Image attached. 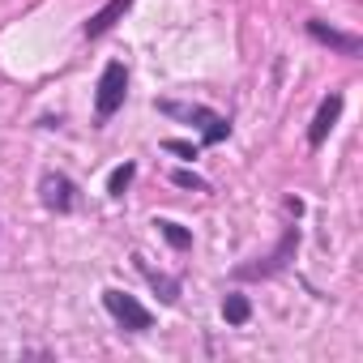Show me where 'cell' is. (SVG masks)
<instances>
[{
    "instance_id": "52a82bcc",
    "label": "cell",
    "mask_w": 363,
    "mask_h": 363,
    "mask_svg": "<svg viewBox=\"0 0 363 363\" xmlns=\"http://www.w3.org/2000/svg\"><path fill=\"white\" fill-rule=\"evenodd\" d=\"M308 35L316 39V43H325V48H333L337 56H359L363 52V39L359 35H346V30H333V26H325V22H308Z\"/></svg>"
},
{
    "instance_id": "277c9868",
    "label": "cell",
    "mask_w": 363,
    "mask_h": 363,
    "mask_svg": "<svg viewBox=\"0 0 363 363\" xmlns=\"http://www.w3.org/2000/svg\"><path fill=\"white\" fill-rule=\"evenodd\" d=\"M295 248H299V227H286V231H282V240H278V248H274L265 261H257V265H240V269H235V278H274V274H282V269L291 265Z\"/></svg>"
},
{
    "instance_id": "9c48e42d",
    "label": "cell",
    "mask_w": 363,
    "mask_h": 363,
    "mask_svg": "<svg viewBox=\"0 0 363 363\" xmlns=\"http://www.w3.org/2000/svg\"><path fill=\"white\" fill-rule=\"evenodd\" d=\"M133 265H137V274H141V278H145V282L158 291V299H162V303H179V278H167V274L150 269L141 257H133Z\"/></svg>"
},
{
    "instance_id": "5bb4252c",
    "label": "cell",
    "mask_w": 363,
    "mask_h": 363,
    "mask_svg": "<svg viewBox=\"0 0 363 363\" xmlns=\"http://www.w3.org/2000/svg\"><path fill=\"white\" fill-rule=\"evenodd\" d=\"M162 150H167V154H179V158H197V154H201V145H193V141H175V137H167Z\"/></svg>"
},
{
    "instance_id": "9a60e30c",
    "label": "cell",
    "mask_w": 363,
    "mask_h": 363,
    "mask_svg": "<svg viewBox=\"0 0 363 363\" xmlns=\"http://www.w3.org/2000/svg\"><path fill=\"white\" fill-rule=\"evenodd\" d=\"M286 210H291V214L299 218V214H303V201H299V197H286Z\"/></svg>"
},
{
    "instance_id": "8992f818",
    "label": "cell",
    "mask_w": 363,
    "mask_h": 363,
    "mask_svg": "<svg viewBox=\"0 0 363 363\" xmlns=\"http://www.w3.org/2000/svg\"><path fill=\"white\" fill-rule=\"evenodd\" d=\"M342 107H346V99H342L337 90L320 99V107H316V116H312V124H308V145H312V150H320V145L329 141V133H333V124H337Z\"/></svg>"
},
{
    "instance_id": "3957f363",
    "label": "cell",
    "mask_w": 363,
    "mask_h": 363,
    "mask_svg": "<svg viewBox=\"0 0 363 363\" xmlns=\"http://www.w3.org/2000/svg\"><path fill=\"white\" fill-rule=\"evenodd\" d=\"M103 308H107V312L116 316V325H124L128 333H145V329L154 325V312L141 308V303H137L133 295H124L120 286H107V291H103Z\"/></svg>"
},
{
    "instance_id": "4fadbf2b",
    "label": "cell",
    "mask_w": 363,
    "mask_h": 363,
    "mask_svg": "<svg viewBox=\"0 0 363 363\" xmlns=\"http://www.w3.org/2000/svg\"><path fill=\"white\" fill-rule=\"evenodd\" d=\"M171 184H179V189H193V193H206V189H210L206 179L197 175V171H184V167H179V171H171Z\"/></svg>"
},
{
    "instance_id": "7c38bea8",
    "label": "cell",
    "mask_w": 363,
    "mask_h": 363,
    "mask_svg": "<svg viewBox=\"0 0 363 363\" xmlns=\"http://www.w3.org/2000/svg\"><path fill=\"white\" fill-rule=\"evenodd\" d=\"M133 175H137V162H120V167L111 171V179H107V193H111V197H124L128 184H133Z\"/></svg>"
},
{
    "instance_id": "30bf717a",
    "label": "cell",
    "mask_w": 363,
    "mask_h": 363,
    "mask_svg": "<svg viewBox=\"0 0 363 363\" xmlns=\"http://www.w3.org/2000/svg\"><path fill=\"white\" fill-rule=\"evenodd\" d=\"M154 227H158V235H162L171 248H179V252L193 248V231H184L179 223H171V218H154Z\"/></svg>"
},
{
    "instance_id": "6da1fadb",
    "label": "cell",
    "mask_w": 363,
    "mask_h": 363,
    "mask_svg": "<svg viewBox=\"0 0 363 363\" xmlns=\"http://www.w3.org/2000/svg\"><path fill=\"white\" fill-rule=\"evenodd\" d=\"M154 107H158L162 116H171V120L197 124V128H201V145H218V141H227V137H231V120H227V116H218V111H210V107H201V103H175V99H158Z\"/></svg>"
},
{
    "instance_id": "7a4b0ae2",
    "label": "cell",
    "mask_w": 363,
    "mask_h": 363,
    "mask_svg": "<svg viewBox=\"0 0 363 363\" xmlns=\"http://www.w3.org/2000/svg\"><path fill=\"white\" fill-rule=\"evenodd\" d=\"M124 94H128V69H124L120 60H111V65L103 69L99 94H94V116H99V124H107V120L124 107Z\"/></svg>"
},
{
    "instance_id": "8fae6325",
    "label": "cell",
    "mask_w": 363,
    "mask_h": 363,
    "mask_svg": "<svg viewBox=\"0 0 363 363\" xmlns=\"http://www.w3.org/2000/svg\"><path fill=\"white\" fill-rule=\"evenodd\" d=\"M248 316H252L248 295H227V299H223V320H227V325H248Z\"/></svg>"
},
{
    "instance_id": "5b68a950",
    "label": "cell",
    "mask_w": 363,
    "mask_h": 363,
    "mask_svg": "<svg viewBox=\"0 0 363 363\" xmlns=\"http://www.w3.org/2000/svg\"><path fill=\"white\" fill-rule=\"evenodd\" d=\"M39 201H43L52 214H73V206H77V184H73L65 171H48V175L39 179Z\"/></svg>"
},
{
    "instance_id": "ba28073f",
    "label": "cell",
    "mask_w": 363,
    "mask_h": 363,
    "mask_svg": "<svg viewBox=\"0 0 363 363\" xmlns=\"http://www.w3.org/2000/svg\"><path fill=\"white\" fill-rule=\"evenodd\" d=\"M128 9H133V0H107V5H103L99 13H90V22L82 26V35H86V39H99V35H107V30H111V26H116V22L128 13Z\"/></svg>"
}]
</instances>
